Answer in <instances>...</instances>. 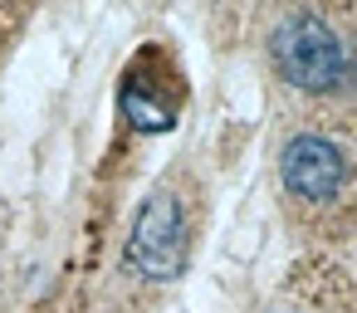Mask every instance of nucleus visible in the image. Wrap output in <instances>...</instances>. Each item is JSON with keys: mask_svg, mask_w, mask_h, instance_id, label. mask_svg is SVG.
Listing matches in <instances>:
<instances>
[{"mask_svg": "<svg viewBox=\"0 0 357 313\" xmlns=\"http://www.w3.org/2000/svg\"><path fill=\"white\" fill-rule=\"evenodd\" d=\"M274 74L303 93H342L357 84V49L318 15L294 10L269 35Z\"/></svg>", "mask_w": 357, "mask_h": 313, "instance_id": "nucleus-1", "label": "nucleus"}, {"mask_svg": "<svg viewBox=\"0 0 357 313\" xmlns=\"http://www.w3.org/2000/svg\"><path fill=\"white\" fill-rule=\"evenodd\" d=\"M186 254H191V215H186V201L172 191V186H157L137 220H132V235H128V264L157 284L176 279L186 269Z\"/></svg>", "mask_w": 357, "mask_h": 313, "instance_id": "nucleus-2", "label": "nucleus"}, {"mask_svg": "<svg viewBox=\"0 0 357 313\" xmlns=\"http://www.w3.org/2000/svg\"><path fill=\"white\" fill-rule=\"evenodd\" d=\"M279 181H284V191H289L294 201H303V206H333V201L342 196V186H347V157H342L328 137L298 132V137H289L284 152H279Z\"/></svg>", "mask_w": 357, "mask_h": 313, "instance_id": "nucleus-3", "label": "nucleus"}, {"mask_svg": "<svg viewBox=\"0 0 357 313\" xmlns=\"http://www.w3.org/2000/svg\"><path fill=\"white\" fill-rule=\"evenodd\" d=\"M123 113H128V123H132L137 132H167V128L176 123V108H172L167 98H152L132 74H128V89H123Z\"/></svg>", "mask_w": 357, "mask_h": 313, "instance_id": "nucleus-4", "label": "nucleus"}, {"mask_svg": "<svg viewBox=\"0 0 357 313\" xmlns=\"http://www.w3.org/2000/svg\"><path fill=\"white\" fill-rule=\"evenodd\" d=\"M279 313H289V308H279Z\"/></svg>", "mask_w": 357, "mask_h": 313, "instance_id": "nucleus-5", "label": "nucleus"}]
</instances>
